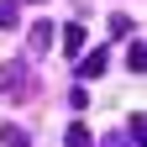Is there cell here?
Wrapping results in <instances>:
<instances>
[{
	"mask_svg": "<svg viewBox=\"0 0 147 147\" xmlns=\"http://www.w3.org/2000/svg\"><path fill=\"white\" fill-rule=\"evenodd\" d=\"M0 95H5V100H32V95H37V84H32V74H26L21 58L0 63Z\"/></svg>",
	"mask_w": 147,
	"mask_h": 147,
	"instance_id": "cell-1",
	"label": "cell"
},
{
	"mask_svg": "<svg viewBox=\"0 0 147 147\" xmlns=\"http://www.w3.org/2000/svg\"><path fill=\"white\" fill-rule=\"evenodd\" d=\"M53 42H58V26H53V21H37L26 32V53H47Z\"/></svg>",
	"mask_w": 147,
	"mask_h": 147,
	"instance_id": "cell-2",
	"label": "cell"
},
{
	"mask_svg": "<svg viewBox=\"0 0 147 147\" xmlns=\"http://www.w3.org/2000/svg\"><path fill=\"white\" fill-rule=\"evenodd\" d=\"M58 47L68 53V58H79V53H84V26H79V21H68V26H58Z\"/></svg>",
	"mask_w": 147,
	"mask_h": 147,
	"instance_id": "cell-3",
	"label": "cell"
},
{
	"mask_svg": "<svg viewBox=\"0 0 147 147\" xmlns=\"http://www.w3.org/2000/svg\"><path fill=\"white\" fill-rule=\"evenodd\" d=\"M100 74H105V47L79 53V79H100Z\"/></svg>",
	"mask_w": 147,
	"mask_h": 147,
	"instance_id": "cell-4",
	"label": "cell"
},
{
	"mask_svg": "<svg viewBox=\"0 0 147 147\" xmlns=\"http://www.w3.org/2000/svg\"><path fill=\"white\" fill-rule=\"evenodd\" d=\"M63 147H95L89 126H84V121H68V131H63Z\"/></svg>",
	"mask_w": 147,
	"mask_h": 147,
	"instance_id": "cell-5",
	"label": "cell"
},
{
	"mask_svg": "<svg viewBox=\"0 0 147 147\" xmlns=\"http://www.w3.org/2000/svg\"><path fill=\"white\" fill-rule=\"evenodd\" d=\"M126 142H131V147L147 142V116H142V110H131V121H126Z\"/></svg>",
	"mask_w": 147,
	"mask_h": 147,
	"instance_id": "cell-6",
	"label": "cell"
},
{
	"mask_svg": "<svg viewBox=\"0 0 147 147\" xmlns=\"http://www.w3.org/2000/svg\"><path fill=\"white\" fill-rule=\"evenodd\" d=\"M0 147H32V137L21 131V126H11V121H5V126H0Z\"/></svg>",
	"mask_w": 147,
	"mask_h": 147,
	"instance_id": "cell-7",
	"label": "cell"
},
{
	"mask_svg": "<svg viewBox=\"0 0 147 147\" xmlns=\"http://www.w3.org/2000/svg\"><path fill=\"white\" fill-rule=\"evenodd\" d=\"M142 63H147V53H142V37H131V47H126V68H131V74H142Z\"/></svg>",
	"mask_w": 147,
	"mask_h": 147,
	"instance_id": "cell-8",
	"label": "cell"
},
{
	"mask_svg": "<svg viewBox=\"0 0 147 147\" xmlns=\"http://www.w3.org/2000/svg\"><path fill=\"white\" fill-rule=\"evenodd\" d=\"M16 21H21V11H16V0H0V32H11Z\"/></svg>",
	"mask_w": 147,
	"mask_h": 147,
	"instance_id": "cell-9",
	"label": "cell"
},
{
	"mask_svg": "<svg viewBox=\"0 0 147 147\" xmlns=\"http://www.w3.org/2000/svg\"><path fill=\"white\" fill-rule=\"evenodd\" d=\"M110 32H116V37H126V32H131V16H126V11H116V16H110Z\"/></svg>",
	"mask_w": 147,
	"mask_h": 147,
	"instance_id": "cell-10",
	"label": "cell"
},
{
	"mask_svg": "<svg viewBox=\"0 0 147 147\" xmlns=\"http://www.w3.org/2000/svg\"><path fill=\"white\" fill-rule=\"evenodd\" d=\"M68 105H74V110H84V105H89V89H84V84H74V89H68Z\"/></svg>",
	"mask_w": 147,
	"mask_h": 147,
	"instance_id": "cell-11",
	"label": "cell"
},
{
	"mask_svg": "<svg viewBox=\"0 0 147 147\" xmlns=\"http://www.w3.org/2000/svg\"><path fill=\"white\" fill-rule=\"evenodd\" d=\"M100 147H131V142H126V131H116V137H105Z\"/></svg>",
	"mask_w": 147,
	"mask_h": 147,
	"instance_id": "cell-12",
	"label": "cell"
}]
</instances>
